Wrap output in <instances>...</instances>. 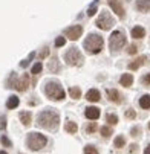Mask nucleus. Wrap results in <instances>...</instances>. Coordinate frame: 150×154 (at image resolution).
I'll list each match as a JSON object with an SVG mask.
<instances>
[{
    "label": "nucleus",
    "mask_w": 150,
    "mask_h": 154,
    "mask_svg": "<svg viewBox=\"0 0 150 154\" xmlns=\"http://www.w3.org/2000/svg\"><path fill=\"white\" fill-rule=\"evenodd\" d=\"M37 125L49 131H55L60 125V116L55 110H43L37 116Z\"/></svg>",
    "instance_id": "obj_1"
},
{
    "label": "nucleus",
    "mask_w": 150,
    "mask_h": 154,
    "mask_svg": "<svg viewBox=\"0 0 150 154\" xmlns=\"http://www.w3.org/2000/svg\"><path fill=\"white\" fill-rule=\"evenodd\" d=\"M83 46H84V49H86V52H88V54L95 55V54H100L101 52V49L104 46V40L98 34H89L88 38L84 40Z\"/></svg>",
    "instance_id": "obj_2"
},
{
    "label": "nucleus",
    "mask_w": 150,
    "mask_h": 154,
    "mask_svg": "<svg viewBox=\"0 0 150 154\" xmlns=\"http://www.w3.org/2000/svg\"><path fill=\"white\" fill-rule=\"evenodd\" d=\"M45 93L52 101H61V99H64V96H66V93H64L63 87H61V84L58 81H46Z\"/></svg>",
    "instance_id": "obj_3"
},
{
    "label": "nucleus",
    "mask_w": 150,
    "mask_h": 154,
    "mask_svg": "<svg viewBox=\"0 0 150 154\" xmlns=\"http://www.w3.org/2000/svg\"><path fill=\"white\" fill-rule=\"evenodd\" d=\"M126 34L123 31H113L110 38H109V48H110V52L116 54L124 45H126Z\"/></svg>",
    "instance_id": "obj_4"
},
{
    "label": "nucleus",
    "mask_w": 150,
    "mask_h": 154,
    "mask_svg": "<svg viewBox=\"0 0 150 154\" xmlns=\"http://www.w3.org/2000/svg\"><path fill=\"white\" fill-rule=\"evenodd\" d=\"M8 87H14V89L18 90V92H25V90H28V87H29V76L25 73L18 79L15 73H11V76L8 79Z\"/></svg>",
    "instance_id": "obj_5"
},
{
    "label": "nucleus",
    "mask_w": 150,
    "mask_h": 154,
    "mask_svg": "<svg viewBox=\"0 0 150 154\" xmlns=\"http://www.w3.org/2000/svg\"><path fill=\"white\" fill-rule=\"evenodd\" d=\"M46 143H48L46 136H43L40 133H29V136H28V146H29V149L38 151L43 146H46Z\"/></svg>",
    "instance_id": "obj_6"
},
{
    "label": "nucleus",
    "mask_w": 150,
    "mask_h": 154,
    "mask_svg": "<svg viewBox=\"0 0 150 154\" xmlns=\"http://www.w3.org/2000/svg\"><path fill=\"white\" fill-rule=\"evenodd\" d=\"M64 61H66L69 66H80L83 63V55L78 51V48H75V46L69 48L66 51V54H64Z\"/></svg>",
    "instance_id": "obj_7"
},
{
    "label": "nucleus",
    "mask_w": 150,
    "mask_h": 154,
    "mask_svg": "<svg viewBox=\"0 0 150 154\" xmlns=\"http://www.w3.org/2000/svg\"><path fill=\"white\" fill-rule=\"evenodd\" d=\"M113 25H115V18L107 11H101L100 17L97 18V26L103 31H109V29H112Z\"/></svg>",
    "instance_id": "obj_8"
},
{
    "label": "nucleus",
    "mask_w": 150,
    "mask_h": 154,
    "mask_svg": "<svg viewBox=\"0 0 150 154\" xmlns=\"http://www.w3.org/2000/svg\"><path fill=\"white\" fill-rule=\"evenodd\" d=\"M81 34H83V28L80 26V25H74V26H71V28H68L66 31H64V35H66L69 40H78L80 37H81Z\"/></svg>",
    "instance_id": "obj_9"
},
{
    "label": "nucleus",
    "mask_w": 150,
    "mask_h": 154,
    "mask_svg": "<svg viewBox=\"0 0 150 154\" xmlns=\"http://www.w3.org/2000/svg\"><path fill=\"white\" fill-rule=\"evenodd\" d=\"M109 6L112 8V11L120 17V18H123L124 15H126V11H124V8H123V3H121V0H109Z\"/></svg>",
    "instance_id": "obj_10"
},
{
    "label": "nucleus",
    "mask_w": 150,
    "mask_h": 154,
    "mask_svg": "<svg viewBox=\"0 0 150 154\" xmlns=\"http://www.w3.org/2000/svg\"><path fill=\"white\" fill-rule=\"evenodd\" d=\"M107 98H109V101H112L115 104H121L123 102V95L116 89H107Z\"/></svg>",
    "instance_id": "obj_11"
},
{
    "label": "nucleus",
    "mask_w": 150,
    "mask_h": 154,
    "mask_svg": "<svg viewBox=\"0 0 150 154\" xmlns=\"http://www.w3.org/2000/svg\"><path fill=\"white\" fill-rule=\"evenodd\" d=\"M84 115H86V118L91 119V121H97L100 118L101 112H100V108H97V107H88V108H86V112H84Z\"/></svg>",
    "instance_id": "obj_12"
},
{
    "label": "nucleus",
    "mask_w": 150,
    "mask_h": 154,
    "mask_svg": "<svg viewBox=\"0 0 150 154\" xmlns=\"http://www.w3.org/2000/svg\"><path fill=\"white\" fill-rule=\"evenodd\" d=\"M145 63H147V57H138L136 60L129 63V69H130V70H138L141 66H144Z\"/></svg>",
    "instance_id": "obj_13"
},
{
    "label": "nucleus",
    "mask_w": 150,
    "mask_h": 154,
    "mask_svg": "<svg viewBox=\"0 0 150 154\" xmlns=\"http://www.w3.org/2000/svg\"><path fill=\"white\" fill-rule=\"evenodd\" d=\"M135 8H136L139 12L147 14V12L150 11V0H136Z\"/></svg>",
    "instance_id": "obj_14"
},
{
    "label": "nucleus",
    "mask_w": 150,
    "mask_h": 154,
    "mask_svg": "<svg viewBox=\"0 0 150 154\" xmlns=\"http://www.w3.org/2000/svg\"><path fill=\"white\" fill-rule=\"evenodd\" d=\"M100 98H101V93H100V90H97V89H91L88 93H86V99L91 101V102H98Z\"/></svg>",
    "instance_id": "obj_15"
},
{
    "label": "nucleus",
    "mask_w": 150,
    "mask_h": 154,
    "mask_svg": "<svg viewBox=\"0 0 150 154\" xmlns=\"http://www.w3.org/2000/svg\"><path fill=\"white\" fill-rule=\"evenodd\" d=\"M144 37H145V29H144L142 26H135V28L132 29V38L141 40V38H144Z\"/></svg>",
    "instance_id": "obj_16"
},
{
    "label": "nucleus",
    "mask_w": 150,
    "mask_h": 154,
    "mask_svg": "<svg viewBox=\"0 0 150 154\" xmlns=\"http://www.w3.org/2000/svg\"><path fill=\"white\" fill-rule=\"evenodd\" d=\"M120 82H121V85H124V87H130V85L133 84V75H132V73H124V75L120 78Z\"/></svg>",
    "instance_id": "obj_17"
},
{
    "label": "nucleus",
    "mask_w": 150,
    "mask_h": 154,
    "mask_svg": "<svg viewBox=\"0 0 150 154\" xmlns=\"http://www.w3.org/2000/svg\"><path fill=\"white\" fill-rule=\"evenodd\" d=\"M18 116H20V121H21V124H23V125H26V127L31 125V122H32V116H31L29 112H20Z\"/></svg>",
    "instance_id": "obj_18"
},
{
    "label": "nucleus",
    "mask_w": 150,
    "mask_h": 154,
    "mask_svg": "<svg viewBox=\"0 0 150 154\" xmlns=\"http://www.w3.org/2000/svg\"><path fill=\"white\" fill-rule=\"evenodd\" d=\"M18 104H20V99H18L17 96H9V98H8V102H6V107H8L9 110H14V108L18 107Z\"/></svg>",
    "instance_id": "obj_19"
},
{
    "label": "nucleus",
    "mask_w": 150,
    "mask_h": 154,
    "mask_svg": "<svg viewBox=\"0 0 150 154\" xmlns=\"http://www.w3.org/2000/svg\"><path fill=\"white\" fill-rule=\"evenodd\" d=\"M64 130H66L69 134H75L77 131H78V125H77L75 122L69 121V122H66V125H64Z\"/></svg>",
    "instance_id": "obj_20"
},
{
    "label": "nucleus",
    "mask_w": 150,
    "mask_h": 154,
    "mask_svg": "<svg viewBox=\"0 0 150 154\" xmlns=\"http://www.w3.org/2000/svg\"><path fill=\"white\" fill-rule=\"evenodd\" d=\"M139 105H141V108L148 110L150 108V95H142L139 98Z\"/></svg>",
    "instance_id": "obj_21"
},
{
    "label": "nucleus",
    "mask_w": 150,
    "mask_h": 154,
    "mask_svg": "<svg viewBox=\"0 0 150 154\" xmlns=\"http://www.w3.org/2000/svg\"><path fill=\"white\" fill-rule=\"evenodd\" d=\"M98 130V125H97V122H89L88 125H86V128H84V131L88 134H92V133H95V131Z\"/></svg>",
    "instance_id": "obj_22"
},
{
    "label": "nucleus",
    "mask_w": 150,
    "mask_h": 154,
    "mask_svg": "<svg viewBox=\"0 0 150 154\" xmlns=\"http://www.w3.org/2000/svg\"><path fill=\"white\" fill-rule=\"evenodd\" d=\"M69 95H71L72 99H78L81 96V90L78 89V87H71V89H69Z\"/></svg>",
    "instance_id": "obj_23"
},
{
    "label": "nucleus",
    "mask_w": 150,
    "mask_h": 154,
    "mask_svg": "<svg viewBox=\"0 0 150 154\" xmlns=\"http://www.w3.org/2000/svg\"><path fill=\"white\" fill-rule=\"evenodd\" d=\"M113 145H115L116 148H124V145H126V139H124V136H116L115 140H113Z\"/></svg>",
    "instance_id": "obj_24"
},
{
    "label": "nucleus",
    "mask_w": 150,
    "mask_h": 154,
    "mask_svg": "<svg viewBox=\"0 0 150 154\" xmlns=\"http://www.w3.org/2000/svg\"><path fill=\"white\" fill-rule=\"evenodd\" d=\"M106 121H107V124H110V125H116L118 124V116L113 115V113H109L106 116Z\"/></svg>",
    "instance_id": "obj_25"
},
{
    "label": "nucleus",
    "mask_w": 150,
    "mask_h": 154,
    "mask_svg": "<svg viewBox=\"0 0 150 154\" xmlns=\"http://www.w3.org/2000/svg\"><path fill=\"white\" fill-rule=\"evenodd\" d=\"M100 133H101L103 137H109L112 134V128L110 127H101L100 128Z\"/></svg>",
    "instance_id": "obj_26"
},
{
    "label": "nucleus",
    "mask_w": 150,
    "mask_h": 154,
    "mask_svg": "<svg viewBox=\"0 0 150 154\" xmlns=\"http://www.w3.org/2000/svg\"><path fill=\"white\" fill-rule=\"evenodd\" d=\"M84 154H100V152L94 145H86L84 146Z\"/></svg>",
    "instance_id": "obj_27"
},
{
    "label": "nucleus",
    "mask_w": 150,
    "mask_h": 154,
    "mask_svg": "<svg viewBox=\"0 0 150 154\" xmlns=\"http://www.w3.org/2000/svg\"><path fill=\"white\" fill-rule=\"evenodd\" d=\"M141 84L144 87H150V73H145L142 78H141Z\"/></svg>",
    "instance_id": "obj_28"
},
{
    "label": "nucleus",
    "mask_w": 150,
    "mask_h": 154,
    "mask_svg": "<svg viewBox=\"0 0 150 154\" xmlns=\"http://www.w3.org/2000/svg\"><path fill=\"white\" fill-rule=\"evenodd\" d=\"M41 69H43V64L38 61L37 64H34V67H32V73H34V75H38V73L41 72Z\"/></svg>",
    "instance_id": "obj_29"
},
{
    "label": "nucleus",
    "mask_w": 150,
    "mask_h": 154,
    "mask_svg": "<svg viewBox=\"0 0 150 154\" xmlns=\"http://www.w3.org/2000/svg\"><path fill=\"white\" fill-rule=\"evenodd\" d=\"M64 45H66V38H64V37H58V38L55 40V46H57V48H61V46H64Z\"/></svg>",
    "instance_id": "obj_30"
},
{
    "label": "nucleus",
    "mask_w": 150,
    "mask_h": 154,
    "mask_svg": "<svg viewBox=\"0 0 150 154\" xmlns=\"http://www.w3.org/2000/svg\"><path fill=\"white\" fill-rule=\"evenodd\" d=\"M48 55H49V49L48 48H43V51L38 54V60H45Z\"/></svg>",
    "instance_id": "obj_31"
},
{
    "label": "nucleus",
    "mask_w": 150,
    "mask_h": 154,
    "mask_svg": "<svg viewBox=\"0 0 150 154\" xmlns=\"http://www.w3.org/2000/svg\"><path fill=\"white\" fill-rule=\"evenodd\" d=\"M141 134V128L139 127H133L132 130H130V136L132 137H136V136H139Z\"/></svg>",
    "instance_id": "obj_32"
},
{
    "label": "nucleus",
    "mask_w": 150,
    "mask_h": 154,
    "mask_svg": "<svg viewBox=\"0 0 150 154\" xmlns=\"http://www.w3.org/2000/svg\"><path fill=\"white\" fill-rule=\"evenodd\" d=\"M126 118L127 119H135L136 118V112H135V110H127V112H126Z\"/></svg>",
    "instance_id": "obj_33"
},
{
    "label": "nucleus",
    "mask_w": 150,
    "mask_h": 154,
    "mask_svg": "<svg viewBox=\"0 0 150 154\" xmlns=\"http://www.w3.org/2000/svg\"><path fill=\"white\" fill-rule=\"evenodd\" d=\"M127 52L130 54V55H135L138 52V46L136 45H130V46H129V49H127Z\"/></svg>",
    "instance_id": "obj_34"
},
{
    "label": "nucleus",
    "mask_w": 150,
    "mask_h": 154,
    "mask_svg": "<svg viewBox=\"0 0 150 154\" xmlns=\"http://www.w3.org/2000/svg\"><path fill=\"white\" fill-rule=\"evenodd\" d=\"M0 142H2L5 146H11V145H12V143H11V140H9L6 136H2V137H0Z\"/></svg>",
    "instance_id": "obj_35"
},
{
    "label": "nucleus",
    "mask_w": 150,
    "mask_h": 154,
    "mask_svg": "<svg viewBox=\"0 0 150 154\" xmlns=\"http://www.w3.org/2000/svg\"><path fill=\"white\" fill-rule=\"evenodd\" d=\"M34 55H35V54L32 52V54L29 55V58H28V60H25V61H21V63H20V66H21V67H26V66L29 64V61H31V60L34 58Z\"/></svg>",
    "instance_id": "obj_36"
},
{
    "label": "nucleus",
    "mask_w": 150,
    "mask_h": 154,
    "mask_svg": "<svg viewBox=\"0 0 150 154\" xmlns=\"http://www.w3.org/2000/svg\"><path fill=\"white\" fill-rule=\"evenodd\" d=\"M95 12H97V5H92V6L88 9V15L92 17V15H95Z\"/></svg>",
    "instance_id": "obj_37"
},
{
    "label": "nucleus",
    "mask_w": 150,
    "mask_h": 154,
    "mask_svg": "<svg viewBox=\"0 0 150 154\" xmlns=\"http://www.w3.org/2000/svg\"><path fill=\"white\" fill-rule=\"evenodd\" d=\"M5 128H6V118L2 116L0 118V130H5Z\"/></svg>",
    "instance_id": "obj_38"
},
{
    "label": "nucleus",
    "mask_w": 150,
    "mask_h": 154,
    "mask_svg": "<svg viewBox=\"0 0 150 154\" xmlns=\"http://www.w3.org/2000/svg\"><path fill=\"white\" fill-rule=\"evenodd\" d=\"M58 69V66H57V61L55 60H52V64L49 63V70H57Z\"/></svg>",
    "instance_id": "obj_39"
},
{
    "label": "nucleus",
    "mask_w": 150,
    "mask_h": 154,
    "mask_svg": "<svg viewBox=\"0 0 150 154\" xmlns=\"http://www.w3.org/2000/svg\"><path fill=\"white\" fill-rule=\"evenodd\" d=\"M135 152H138V145L136 143L130 145V154H135Z\"/></svg>",
    "instance_id": "obj_40"
},
{
    "label": "nucleus",
    "mask_w": 150,
    "mask_h": 154,
    "mask_svg": "<svg viewBox=\"0 0 150 154\" xmlns=\"http://www.w3.org/2000/svg\"><path fill=\"white\" fill-rule=\"evenodd\" d=\"M144 154H150V145H148V146L144 149Z\"/></svg>",
    "instance_id": "obj_41"
},
{
    "label": "nucleus",
    "mask_w": 150,
    "mask_h": 154,
    "mask_svg": "<svg viewBox=\"0 0 150 154\" xmlns=\"http://www.w3.org/2000/svg\"><path fill=\"white\" fill-rule=\"evenodd\" d=\"M0 154H8L6 151H0Z\"/></svg>",
    "instance_id": "obj_42"
},
{
    "label": "nucleus",
    "mask_w": 150,
    "mask_h": 154,
    "mask_svg": "<svg viewBox=\"0 0 150 154\" xmlns=\"http://www.w3.org/2000/svg\"><path fill=\"white\" fill-rule=\"evenodd\" d=\"M148 130H150V122H148Z\"/></svg>",
    "instance_id": "obj_43"
}]
</instances>
